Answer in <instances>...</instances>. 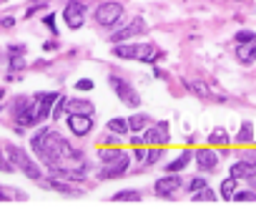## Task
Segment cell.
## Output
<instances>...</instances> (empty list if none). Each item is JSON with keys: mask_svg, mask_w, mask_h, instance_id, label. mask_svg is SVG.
<instances>
[{"mask_svg": "<svg viewBox=\"0 0 256 209\" xmlns=\"http://www.w3.org/2000/svg\"><path fill=\"white\" fill-rule=\"evenodd\" d=\"M68 114H85V116H93L96 114V106L85 98H71L68 101Z\"/></svg>", "mask_w": 256, "mask_h": 209, "instance_id": "9a60e30c", "label": "cell"}, {"mask_svg": "<svg viewBox=\"0 0 256 209\" xmlns=\"http://www.w3.org/2000/svg\"><path fill=\"white\" fill-rule=\"evenodd\" d=\"M121 15H123V5H121V3H113V0H108V3H101V5L96 8V23L111 28V26H116L118 20H121Z\"/></svg>", "mask_w": 256, "mask_h": 209, "instance_id": "3957f363", "label": "cell"}, {"mask_svg": "<svg viewBox=\"0 0 256 209\" xmlns=\"http://www.w3.org/2000/svg\"><path fill=\"white\" fill-rule=\"evenodd\" d=\"M121 154H123L121 146H101V149H98V159H101V164H111V161H116Z\"/></svg>", "mask_w": 256, "mask_h": 209, "instance_id": "ac0fdd59", "label": "cell"}, {"mask_svg": "<svg viewBox=\"0 0 256 209\" xmlns=\"http://www.w3.org/2000/svg\"><path fill=\"white\" fill-rule=\"evenodd\" d=\"M116 202H141V192H133V189H126V192H118L113 194Z\"/></svg>", "mask_w": 256, "mask_h": 209, "instance_id": "4316f807", "label": "cell"}, {"mask_svg": "<svg viewBox=\"0 0 256 209\" xmlns=\"http://www.w3.org/2000/svg\"><path fill=\"white\" fill-rule=\"evenodd\" d=\"M63 20H66L68 28H80L83 20H85V3H80V0H71V3L66 5V10H63Z\"/></svg>", "mask_w": 256, "mask_h": 209, "instance_id": "5b68a950", "label": "cell"}, {"mask_svg": "<svg viewBox=\"0 0 256 209\" xmlns=\"http://www.w3.org/2000/svg\"><path fill=\"white\" fill-rule=\"evenodd\" d=\"M68 129L76 136H88L93 131V116L85 114H68Z\"/></svg>", "mask_w": 256, "mask_h": 209, "instance_id": "52a82bcc", "label": "cell"}, {"mask_svg": "<svg viewBox=\"0 0 256 209\" xmlns=\"http://www.w3.org/2000/svg\"><path fill=\"white\" fill-rule=\"evenodd\" d=\"M58 93H43V96H35L33 98V111H30V123H40L51 116V109L55 103Z\"/></svg>", "mask_w": 256, "mask_h": 209, "instance_id": "277c9868", "label": "cell"}, {"mask_svg": "<svg viewBox=\"0 0 256 209\" xmlns=\"http://www.w3.org/2000/svg\"><path fill=\"white\" fill-rule=\"evenodd\" d=\"M15 169V166H13V161L8 159V154H3V151H0V172H5V174H10Z\"/></svg>", "mask_w": 256, "mask_h": 209, "instance_id": "1f68e13d", "label": "cell"}, {"mask_svg": "<svg viewBox=\"0 0 256 209\" xmlns=\"http://www.w3.org/2000/svg\"><path fill=\"white\" fill-rule=\"evenodd\" d=\"M111 86H113L116 96L121 98V103H126L128 109H138V106H141V93H138L128 81H123V78H118V76H111Z\"/></svg>", "mask_w": 256, "mask_h": 209, "instance_id": "7a4b0ae2", "label": "cell"}, {"mask_svg": "<svg viewBox=\"0 0 256 209\" xmlns=\"http://www.w3.org/2000/svg\"><path fill=\"white\" fill-rule=\"evenodd\" d=\"M191 156H194V151H181L179 159H174V161L168 164V172H183V169H186V164L191 161Z\"/></svg>", "mask_w": 256, "mask_h": 209, "instance_id": "44dd1931", "label": "cell"}, {"mask_svg": "<svg viewBox=\"0 0 256 209\" xmlns=\"http://www.w3.org/2000/svg\"><path fill=\"white\" fill-rule=\"evenodd\" d=\"M51 186L55 192H60V194H68V197H78L80 192L76 189V186H71L68 184V179H60V177H51Z\"/></svg>", "mask_w": 256, "mask_h": 209, "instance_id": "e0dca14e", "label": "cell"}, {"mask_svg": "<svg viewBox=\"0 0 256 209\" xmlns=\"http://www.w3.org/2000/svg\"><path fill=\"white\" fill-rule=\"evenodd\" d=\"M171 141V134H168V121H161L158 126L148 129L143 134V144H154V146H163Z\"/></svg>", "mask_w": 256, "mask_h": 209, "instance_id": "8fae6325", "label": "cell"}, {"mask_svg": "<svg viewBox=\"0 0 256 209\" xmlns=\"http://www.w3.org/2000/svg\"><path fill=\"white\" fill-rule=\"evenodd\" d=\"M113 56L116 58H136V46H128L126 40H123V43H116L113 46Z\"/></svg>", "mask_w": 256, "mask_h": 209, "instance_id": "7402d4cb", "label": "cell"}, {"mask_svg": "<svg viewBox=\"0 0 256 209\" xmlns=\"http://www.w3.org/2000/svg\"><path fill=\"white\" fill-rule=\"evenodd\" d=\"M229 141H231V136H229L224 129H216V131L208 136V144H211V146H226Z\"/></svg>", "mask_w": 256, "mask_h": 209, "instance_id": "484cf974", "label": "cell"}, {"mask_svg": "<svg viewBox=\"0 0 256 209\" xmlns=\"http://www.w3.org/2000/svg\"><path fill=\"white\" fill-rule=\"evenodd\" d=\"M161 56H163V53H161L156 46H151V43L136 46V58L141 60V63H156V60H158Z\"/></svg>", "mask_w": 256, "mask_h": 209, "instance_id": "5bb4252c", "label": "cell"}, {"mask_svg": "<svg viewBox=\"0 0 256 209\" xmlns=\"http://www.w3.org/2000/svg\"><path fill=\"white\" fill-rule=\"evenodd\" d=\"M128 164H131V156H128V154L123 151L116 161L103 164V172L98 174V179H116V177H123V174H126V169H128Z\"/></svg>", "mask_w": 256, "mask_h": 209, "instance_id": "8992f818", "label": "cell"}, {"mask_svg": "<svg viewBox=\"0 0 256 209\" xmlns=\"http://www.w3.org/2000/svg\"><path fill=\"white\" fill-rule=\"evenodd\" d=\"M131 144H133V146H141V144H143V134H141V136L133 134V136H131Z\"/></svg>", "mask_w": 256, "mask_h": 209, "instance_id": "60d3db41", "label": "cell"}, {"mask_svg": "<svg viewBox=\"0 0 256 209\" xmlns=\"http://www.w3.org/2000/svg\"><path fill=\"white\" fill-rule=\"evenodd\" d=\"M46 131H48V129H40V131L33 136V141H30V146H33V151H35V154H38V149H40V144H43V136H46Z\"/></svg>", "mask_w": 256, "mask_h": 209, "instance_id": "d6a6232c", "label": "cell"}, {"mask_svg": "<svg viewBox=\"0 0 256 209\" xmlns=\"http://www.w3.org/2000/svg\"><path fill=\"white\" fill-rule=\"evenodd\" d=\"M236 60L241 66H251L256 60V40H249V43H239L236 46Z\"/></svg>", "mask_w": 256, "mask_h": 209, "instance_id": "4fadbf2b", "label": "cell"}, {"mask_svg": "<svg viewBox=\"0 0 256 209\" xmlns=\"http://www.w3.org/2000/svg\"><path fill=\"white\" fill-rule=\"evenodd\" d=\"M161 156H163V149L154 146V149H148V151H146V159H143V164H146V166H151V164H156Z\"/></svg>", "mask_w": 256, "mask_h": 209, "instance_id": "4dcf8cb0", "label": "cell"}, {"mask_svg": "<svg viewBox=\"0 0 256 209\" xmlns=\"http://www.w3.org/2000/svg\"><path fill=\"white\" fill-rule=\"evenodd\" d=\"M146 151H148V149H143V144H141V146H136V151H133L136 161H141V164H143V159H146Z\"/></svg>", "mask_w": 256, "mask_h": 209, "instance_id": "ab89813d", "label": "cell"}, {"mask_svg": "<svg viewBox=\"0 0 256 209\" xmlns=\"http://www.w3.org/2000/svg\"><path fill=\"white\" fill-rule=\"evenodd\" d=\"M13 23H15L13 18H3V20H0V26H3V28H13Z\"/></svg>", "mask_w": 256, "mask_h": 209, "instance_id": "b9f144b4", "label": "cell"}, {"mask_svg": "<svg viewBox=\"0 0 256 209\" xmlns=\"http://www.w3.org/2000/svg\"><path fill=\"white\" fill-rule=\"evenodd\" d=\"M183 86L194 93V96H199V98H206L208 96V86H206V83H201V81H196V78H186Z\"/></svg>", "mask_w": 256, "mask_h": 209, "instance_id": "d6986e66", "label": "cell"}, {"mask_svg": "<svg viewBox=\"0 0 256 209\" xmlns=\"http://www.w3.org/2000/svg\"><path fill=\"white\" fill-rule=\"evenodd\" d=\"M5 154H8V159L13 161V166H18V169L23 172L28 179H33V181H40V179H43L40 164L33 161L23 149H20V146H15V144H5Z\"/></svg>", "mask_w": 256, "mask_h": 209, "instance_id": "6da1fadb", "label": "cell"}, {"mask_svg": "<svg viewBox=\"0 0 256 209\" xmlns=\"http://www.w3.org/2000/svg\"><path fill=\"white\" fill-rule=\"evenodd\" d=\"M76 89L78 91H91L93 89V81L91 78H80V81H76Z\"/></svg>", "mask_w": 256, "mask_h": 209, "instance_id": "e575fe53", "label": "cell"}, {"mask_svg": "<svg viewBox=\"0 0 256 209\" xmlns=\"http://www.w3.org/2000/svg\"><path fill=\"white\" fill-rule=\"evenodd\" d=\"M181 189V177L176 172H168L166 177H161L156 181V194L158 197H174Z\"/></svg>", "mask_w": 256, "mask_h": 209, "instance_id": "9c48e42d", "label": "cell"}, {"mask_svg": "<svg viewBox=\"0 0 256 209\" xmlns=\"http://www.w3.org/2000/svg\"><path fill=\"white\" fill-rule=\"evenodd\" d=\"M236 40H239V43H249V40H256V33H251V30H239V33H236Z\"/></svg>", "mask_w": 256, "mask_h": 209, "instance_id": "836d02e7", "label": "cell"}, {"mask_svg": "<svg viewBox=\"0 0 256 209\" xmlns=\"http://www.w3.org/2000/svg\"><path fill=\"white\" fill-rule=\"evenodd\" d=\"M118 144V134H113V136H103L101 139V146H116Z\"/></svg>", "mask_w": 256, "mask_h": 209, "instance_id": "f35d334b", "label": "cell"}, {"mask_svg": "<svg viewBox=\"0 0 256 209\" xmlns=\"http://www.w3.org/2000/svg\"><path fill=\"white\" fill-rule=\"evenodd\" d=\"M254 174V164L251 161H236L231 166V177L233 179H251Z\"/></svg>", "mask_w": 256, "mask_h": 209, "instance_id": "2e32d148", "label": "cell"}, {"mask_svg": "<svg viewBox=\"0 0 256 209\" xmlns=\"http://www.w3.org/2000/svg\"><path fill=\"white\" fill-rule=\"evenodd\" d=\"M66 106H68V98H55V103H53V109H51V116L53 119H60L63 114H66Z\"/></svg>", "mask_w": 256, "mask_h": 209, "instance_id": "f1b7e54d", "label": "cell"}, {"mask_svg": "<svg viewBox=\"0 0 256 209\" xmlns=\"http://www.w3.org/2000/svg\"><path fill=\"white\" fill-rule=\"evenodd\" d=\"M148 126V116L146 114H136V116H131V119H128V129H131V131H141V129H146Z\"/></svg>", "mask_w": 256, "mask_h": 209, "instance_id": "603a6c76", "label": "cell"}, {"mask_svg": "<svg viewBox=\"0 0 256 209\" xmlns=\"http://www.w3.org/2000/svg\"><path fill=\"white\" fill-rule=\"evenodd\" d=\"M108 129H111L113 134H118V136H126L128 131H131V129H128V121H126V119H111V121H108Z\"/></svg>", "mask_w": 256, "mask_h": 209, "instance_id": "cb8c5ba5", "label": "cell"}, {"mask_svg": "<svg viewBox=\"0 0 256 209\" xmlns=\"http://www.w3.org/2000/svg\"><path fill=\"white\" fill-rule=\"evenodd\" d=\"M0 3H5V0H0Z\"/></svg>", "mask_w": 256, "mask_h": 209, "instance_id": "ee69618b", "label": "cell"}, {"mask_svg": "<svg viewBox=\"0 0 256 209\" xmlns=\"http://www.w3.org/2000/svg\"><path fill=\"white\" fill-rule=\"evenodd\" d=\"M233 199H236V202H251V199H256V194L254 192H236Z\"/></svg>", "mask_w": 256, "mask_h": 209, "instance_id": "8d00e7d4", "label": "cell"}, {"mask_svg": "<svg viewBox=\"0 0 256 209\" xmlns=\"http://www.w3.org/2000/svg\"><path fill=\"white\" fill-rule=\"evenodd\" d=\"M5 199H8V194H5L3 189H0V202H5Z\"/></svg>", "mask_w": 256, "mask_h": 209, "instance_id": "7bdbcfd3", "label": "cell"}, {"mask_svg": "<svg viewBox=\"0 0 256 209\" xmlns=\"http://www.w3.org/2000/svg\"><path fill=\"white\" fill-rule=\"evenodd\" d=\"M236 181H239V179H233V177H226V179L221 181V189H219L221 199H233V194H236Z\"/></svg>", "mask_w": 256, "mask_h": 209, "instance_id": "ffe728a7", "label": "cell"}, {"mask_svg": "<svg viewBox=\"0 0 256 209\" xmlns=\"http://www.w3.org/2000/svg\"><path fill=\"white\" fill-rule=\"evenodd\" d=\"M236 141L239 144H251L254 141V126L246 121V123H241V129H239V134H236Z\"/></svg>", "mask_w": 256, "mask_h": 209, "instance_id": "d4e9b609", "label": "cell"}, {"mask_svg": "<svg viewBox=\"0 0 256 209\" xmlns=\"http://www.w3.org/2000/svg\"><path fill=\"white\" fill-rule=\"evenodd\" d=\"M43 23L51 28V33H58V30H55V13H48L46 18H43Z\"/></svg>", "mask_w": 256, "mask_h": 209, "instance_id": "74e56055", "label": "cell"}, {"mask_svg": "<svg viewBox=\"0 0 256 209\" xmlns=\"http://www.w3.org/2000/svg\"><path fill=\"white\" fill-rule=\"evenodd\" d=\"M204 186H206V179H204V177H196L194 181L188 184V189H191V192H199V189H204Z\"/></svg>", "mask_w": 256, "mask_h": 209, "instance_id": "d590c367", "label": "cell"}, {"mask_svg": "<svg viewBox=\"0 0 256 209\" xmlns=\"http://www.w3.org/2000/svg\"><path fill=\"white\" fill-rule=\"evenodd\" d=\"M143 30H146V20H143V18H133L126 28H121L118 33H113L111 40H113V43H123V40H131V38L141 35Z\"/></svg>", "mask_w": 256, "mask_h": 209, "instance_id": "30bf717a", "label": "cell"}, {"mask_svg": "<svg viewBox=\"0 0 256 209\" xmlns=\"http://www.w3.org/2000/svg\"><path fill=\"white\" fill-rule=\"evenodd\" d=\"M30 111H33V98L18 96L13 101V116L20 121V126H33V123H30Z\"/></svg>", "mask_w": 256, "mask_h": 209, "instance_id": "ba28073f", "label": "cell"}, {"mask_svg": "<svg viewBox=\"0 0 256 209\" xmlns=\"http://www.w3.org/2000/svg\"><path fill=\"white\" fill-rule=\"evenodd\" d=\"M194 156H196V164L201 172H213L219 164V154L213 149H199V151H194Z\"/></svg>", "mask_w": 256, "mask_h": 209, "instance_id": "7c38bea8", "label": "cell"}, {"mask_svg": "<svg viewBox=\"0 0 256 209\" xmlns=\"http://www.w3.org/2000/svg\"><path fill=\"white\" fill-rule=\"evenodd\" d=\"M194 202H216V194H213L208 186H204V189L194 192Z\"/></svg>", "mask_w": 256, "mask_h": 209, "instance_id": "f546056e", "label": "cell"}, {"mask_svg": "<svg viewBox=\"0 0 256 209\" xmlns=\"http://www.w3.org/2000/svg\"><path fill=\"white\" fill-rule=\"evenodd\" d=\"M26 60H23V53H10V78H15L18 68H23Z\"/></svg>", "mask_w": 256, "mask_h": 209, "instance_id": "83f0119b", "label": "cell"}]
</instances>
